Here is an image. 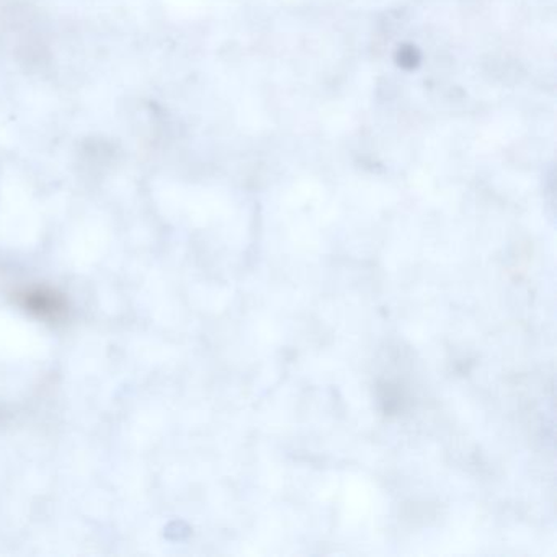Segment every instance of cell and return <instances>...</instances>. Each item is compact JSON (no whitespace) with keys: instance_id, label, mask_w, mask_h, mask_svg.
Wrapping results in <instances>:
<instances>
[{"instance_id":"obj_1","label":"cell","mask_w":557,"mask_h":557,"mask_svg":"<svg viewBox=\"0 0 557 557\" xmlns=\"http://www.w3.org/2000/svg\"><path fill=\"white\" fill-rule=\"evenodd\" d=\"M14 299L32 318L44 322H60L67 315V301L57 289L40 283L18 286Z\"/></svg>"},{"instance_id":"obj_2","label":"cell","mask_w":557,"mask_h":557,"mask_svg":"<svg viewBox=\"0 0 557 557\" xmlns=\"http://www.w3.org/2000/svg\"><path fill=\"white\" fill-rule=\"evenodd\" d=\"M399 64H403L407 70H412L419 64V53L412 47H404L399 51Z\"/></svg>"}]
</instances>
